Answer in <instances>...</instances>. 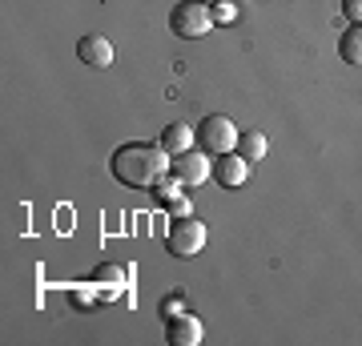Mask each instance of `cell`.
<instances>
[{
  "label": "cell",
  "instance_id": "obj_5",
  "mask_svg": "<svg viewBox=\"0 0 362 346\" xmlns=\"http://www.w3.org/2000/svg\"><path fill=\"white\" fill-rule=\"evenodd\" d=\"M169 173L181 181V185H202V181L214 173V161H209L206 149H185V154H177L173 161H169Z\"/></svg>",
  "mask_w": 362,
  "mask_h": 346
},
{
  "label": "cell",
  "instance_id": "obj_7",
  "mask_svg": "<svg viewBox=\"0 0 362 346\" xmlns=\"http://www.w3.org/2000/svg\"><path fill=\"white\" fill-rule=\"evenodd\" d=\"M214 178H218V185H226V190H238V185H246L250 178V161L238 149L233 154H221L218 161H214Z\"/></svg>",
  "mask_w": 362,
  "mask_h": 346
},
{
  "label": "cell",
  "instance_id": "obj_14",
  "mask_svg": "<svg viewBox=\"0 0 362 346\" xmlns=\"http://www.w3.org/2000/svg\"><path fill=\"white\" fill-rule=\"evenodd\" d=\"M209 13H214V25H230L233 16H238V8H233L230 0H218V4H209Z\"/></svg>",
  "mask_w": 362,
  "mask_h": 346
},
{
  "label": "cell",
  "instance_id": "obj_2",
  "mask_svg": "<svg viewBox=\"0 0 362 346\" xmlns=\"http://www.w3.org/2000/svg\"><path fill=\"white\" fill-rule=\"evenodd\" d=\"M214 28V13L206 0H181L169 8V33H177L181 40H202Z\"/></svg>",
  "mask_w": 362,
  "mask_h": 346
},
{
  "label": "cell",
  "instance_id": "obj_1",
  "mask_svg": "<svg viewBox=\"0 0 362 346\" xmlns=\"http://www.w3.org/2000/svg\"><path fill=\"white\" fill-rule=\"evenodd\" d=\"M169 161H173V157L165 154L161 142H129L113 154L109 169H113V178L121 181L125 190H153L157 181L169 173Z\"/></svg>",
  "mask_w": 362,
  "mask_h": 346
},
{
  "label": "cell",
  "instance_id": "obj_11",
  "mask_svg": "<svg viewBox=\"0 0 362 346\" xmlns=\"http://www.w3.org/2000/svg\"><path fill=\"white\" fill-rule=\"evenodd\" d=\"M338 57L346 64H362V25H350L342 37H338Z\"/></svg>",
  "mask_w": 362,
  "mask_h": 346
},
{
  "label": "cell",
  "instance_id": "obj_18",
  "mask_svg": "<svg viewBox=\"0 0 362 346\" xmlns=\"http://www.w3.org/2000/svg\"><path fill=\"white\" fill-rule=\"evenodd\" d=\"M206 4H218V0H206Z\"/></svg>",
  "mask_w": 362,
  "mask_h": 346
},
{
  "label": "cell",
  "instance_id": "obj_13",
  "mask_svg": "<svg viewBox=\"0 0 362 346\" xmlns=\"http://www.w3.org/2000/svg\"><path fill=\"white\" fill-rule=\"evenodd\" d=\"M181 190H185V185H181V181L173 178V173H165V178L157 181V185H153L149 193H153V202H157V205H173V202L181 197Z\"/></svg>",
  "mask_w": 362,
  "mask_h": 346
},
{
  "label": "cell",
  "instance_id": "obj_9",
  "mask_svg": "<svg viewBox=\"0 0 362 346\" xmlns=\"http://www.w3.org/2000/svg\"><path fill=\"white\" fill-rule=\"evenodd\" d=\"M161 145H165L169 157L185 154V149H194V145H197L194 125H185V121H173V125H165V129H161Z\"/></svg>",
  "mask_w": 362,
  "mask_h": 346
},
{
  "label": "cell",
  "instance_id": "obj_16",
  "mask_svg": "<svg viewBox=\"0 0 362 346\" xmlns=\"http://www.w3.org/2000/svg\"><path fill=\"white\" fill-rule=\"evenodd\" d=\"M342 13L350 25H362V0H342Z\"/></svg>",
  "mask_w": 362,
  "mask_h": 346
},
{
  "label": "cell",
  "instance_id": "obj_6",
  "mask_svg": "<svg viewBox=\"0 0 362 346\" xmlns=\"http://www.w3.org/2000/svg\"><path fill=\"white\" fill-rule=\"evenodd\" d=\"M165 338L173 346H197L206 338V326L194 314H173V318H165Z\"/></svg>",
  "mask_w": 362,
  "mask_h": 346
},
{
  "label": "cell",
  "instance_id": "obj_4",
  "mask_svg": "<svg viewBox=\"0 0 362 346\" xmlns=\"http://www.w3.org/2000/svg\"><path fill=\"white\" fill-rule=\"evenodd\" d=\"M194 133H197V149H206L209 157H221V154H233L238 149V133L242 129L233 125L230 117L214 113V117H202V125Z\"/></svg>",
  "mask_w": 362,
  "mask_h": 346
},
{
  "label": "cell",
  "instance_id": "obj_12",
  "mask_svg": "<svg viewBox=\"0 0 362 346\" xmlns=\"http://www.w3.org/2000/svg\"><path fill=\"white\" fill-rule=\"evenodd\" d=\"M93 282L97 286H113V298L129 286V270L125 266H97L93 270Z\"/></svg>",
  "mask_w": 362,
  "mask_h": 346
},
{
  "label": "cell",
  "instance_id": "obj_10",
  "mask_svg": "<svg viewBox=\"0 0 362 346\" xmlns=\"http://www.w3.org/2000/svg\"><path fill=\"white\" fill-rule=\"evenodd\" d=\"M266 149H270V142H266V133H262V129H242V133H238V154L246 157L250 166L262 161Z\"/></svg>",
  "mask_w": 362,
  "mask_h": 346
},
{
  "label": "cell",
  "instance_id": "obj_17",
  "mask_svg": "<svg viewBox=\"0 0 362 346\" xmlns=\"http://www.w3.org/2000/svg\"><path fill=\"white\" fill-rule=\"evenodd\" d=\"M169 214H173V218H185V214H189V197H177V202L169 205Z\"/></svg>",
  "mask_w": 362,
  "mask_h": 346
},
{
  "label": "cell",
  "instance_id": "obj_8",
  "mask_svg": "<svg viewBox=\"0 0 362 346\" xmlns=\"http://www.w3.org/2000/svg\"><path fill=\"white\" fill-rule=\"evenodd\" d=\"M77 57L81 64H89V69H109L113 64V45L101 37V33H85L77 40Z\"/></svg>",
  "mask_w": 362,
  "mask_h": 346
},
{
  "label": "cell",
  "instance_id": "obj_3",
  "mask_svg": "<svg viewBox=\"0 0 362 346\" xmlns=\"http://www.w3.org/2000/svg\"><path fill=\"white\" fill-rule=\"evenodd\" d=\"M209 230H206V221L194 218V214H185V218H173L169 221V230H165V250L173 258H197L202 254V246H206Z\"/></svg>",
  "mask_w": 362,
  "mask_h": 346
},
{
  "label": "cell",
  "instance_id": "obj_15",
  "mask_svg": "<svg viewBox=\"0 0 362 346\" xmlns=\"http://www.w3.org/2000/svg\"><path fill=\"white\" fill-rule=\"evenodd\" d=\"M173 314H185L181 294H173V298H165V302H161V318H173Z\"/></svg>",
  "mask_w": 362,
  "mask_h": 346
}]
</instances>
